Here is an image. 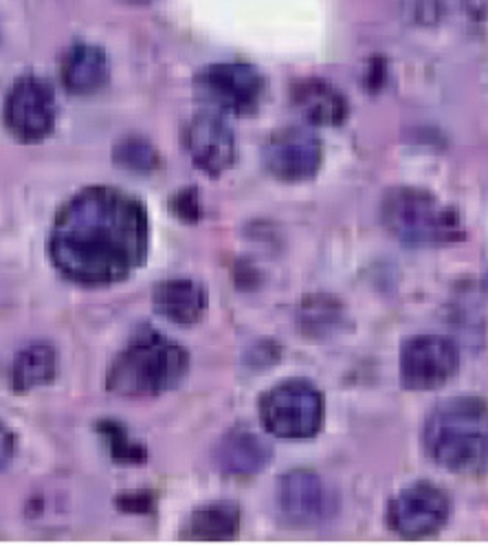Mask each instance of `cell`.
Instances as JSON below:
<instances>
[{
  "label": "cell",
  "mask_w": 488,
  "mask_h": 559,
  "mask_svg": "<svg viewBox=\"0 0 488 559\" xmlns=\"http://www.w3.org/2000/svg\"><path fill=\"white\" fill-rule=\"evenodd\" d=\"M150 221L143 201L112 186L75 192L56 214L47 253L71 285L102 289L123 283L143 266Z\"/></svg>",
  "instance_id": "obj_1"
},
{
  "label": "cell",
  "mask_w": 488,
  "mask_h": 559,
  "mask_svg": "<svg viewBox=\"0 0 488 559\" xmlns=\"http://www.w3.org/2000/svg\"><path fill=\"white\" fill-rule=\"evenodd\" d=\"M422 448L429 461L460 476L488 474V401L451 396L425 418Z\"/></svg>",
  "instance_id": "obj_2"
},
{
  "label": "cell",
  "mask_w": 488,
  "mask_h": 559,
  "mask_svg": "<svg viewBox=\"0 0 488 559\" xmlns=\"http://www.w3.org/2000/svg\"><path fill=\"white\" fill-rule=\"evenodd\" d=\"M188 372L186 346L152 326H141L110 361L106 388L123 399H152L177 390Z\"/></svg>",
  "instance_id": "obj_3"
},
{
  "label": "cell",
  "mask_w": 488,
  "mask_h": 559,
  "mask_svg": "<svg viewBox=\"0 0 488 559\" xmlns=\"http://www.w3.org/2000/svg\"><path fill=\"white\" fill-rule=\"evenodd\" d=\"M379 212L385 231L405 247H447L466 238L460 212L425 188H390Z\"/></svg>",
  "instance_id": "obj_4"
},
{
  "label": "cell",
  "mask_w": 488,
  "mask_h": 559,
  "mask_svg": "<svg viewBox=\"0 0 488 559\" xmlns=\"http://www.w3.org/2000/svg\"><path fill=\"white\" fill-rule=\"evenodd\" d=\"M264 430L288 443L314 439L325 421V399L308 379H284L260 396Z\"/></svg>",
  "instance_id": "obj_5"
},
{
  "label": "cell",
  "mask_w": 488,
  "mask_h": 559,
  "mask_svg": "<svg viewBox=\"0 0 488 559\" xmlns=\"http://www.w3.org/2000/svg\"><path fill=\"white\" fill-rule=\"evenodd\" d=\"M194 95L214 112L251 117L260 110L266 80L249 62H216L194 75Z\"/></svg>",
  "instance_id": "obj_6"
},
{
  "label": "cell",
  "mask_w": 488,
  "mask_h": 559,
  "mask_svg": "<svg viewBox=\"0 0 488 559\" xmlns=\"http://www.w3.org/2000/svg\"><path fill=\"white\" fill-rule=\"evenodd\" d=\"M58 119L56 88L49 80L21 75L5 99V126L21 144H40L53 132Z\"/></svg>",
  "instance_id": "obj_7"
},
{
  "label": "cell",
  "mask_w": 488,
  "mask_h": 559,
  "mask_svg": "<svg viewBox=\"0 0 488 559\" xmlns=\"http://www.w3.org/2000/svg\"><path fill=\"white\" fill-rule=\"evenodd\" d=\"M460 368V350L451 337L438 333L412 335L401 346L398 374L405 390L431 392L449 383Z\"/></svg>",
  "instance_id": "obj_8"
},
{
  "label": "cell",
  "mask_w": 488,
  "mask_h": 559,
  "mask_svg": "<svg viewBox=\"0 0 488 559\" xmlns=\"http://www.w3.org/2000/svg\"><path fill=\"white\" fill-rule=\"evenodd\" d=\"M262 164L275 181L303 183L317 177L323 164V144L308 126H282L269 134Z\"/></svg>",
  "instance_id": "obj_9"
},
{
  "label": "cell",
  "mask_w": 488,
  "mask_h": 559,
  "mask_svg": "<svg viewBox=\"0 0 488 559\" xmlns=\"http://www.w3.org/2000/svg\"><path fill=\"white\" fill-rule=\"evenodd\" d=\"M181 146L197 170L218 179L238 157L236 134L221 112L199 110L181 126Z\"/></svg>",
  "instance_id": "obj_10"
},
{
  "label": "cell",
  "mask_w": 488,
  "mask_h": 559,
  "mask_svg": "<svg viewBox=\"0 0 488 559\" xmlns=\"http://www.w3.org/2000/svg\"><path fill=\"white\" fill-rule=\"evenodd\" d=\"M449 498L447 493L427 483H414L401 489L385 509L388 526L405 539H422L436 535L449 520Z\"/></svg>",
  "instance_id": "obj_11"
},
{
  "label": "cell",
  "mask_w": 488,
  "mask_h": 559,
  "mask_svg": "<svg viewBox=\"0 0 488 559\" xmlns=\"http://www.w3.org/2000/svg\"><path fill=\"white\" fill-rule=\"evenodd\" d=\"M277 507L288 524L310 528L333 518L337 500L319 474L310 469H290L277 480Z\"/></svg>",
  "instance_id": "obj_12"
},
{
  "label": "cell",
  "mask_w": 488,
  "mask_h": 559,
  "mask_svg": "<svg viewBox=\"0 0 488 559\" xmlns=\"http://www.w3.org/2000/svg\"><path fill=\"white\" fill-rule=\"evenodd\" d=\"M290 106L310 126H342L350 115L348 97L321 78H301L290 86Z\"/></svg>",
  "instance_id": "obj_13"
},
{
  "label": "cell",
  "mask_w": 488,
  "mask_h": 559,
  "mask_svg": "<svg viewBox=\"0 0 488 559\" xmlns=\"http://www.w3.org/2000/svg\"><path fill=\"white\" fill-rule=\"evenodd\" d=\"M273 459V450L258 432L234 428L223 437L216 450V465L227 478L249 480L264 472Z\"/></svg>",
  "instance_id": "obj_14"
},
{
  "label": "cell",
  "mask_w": 488,
  "mask_h": 559,
  "mask_svg": "<svg viewBox=\"0 0 488 559\" xmlns=\"http://www.w3.org/2000/svg\"><path fill=\"white\" fill-rule=\"evenodd\" d=\"M152 309L170 324L192 326L207 311V292L192 277L163 280L152 292Z\"/></svg>",
  "instance_id": "obj_15"
},
{
  "label": "cell",
  "mask_w": 488,
  "mask_h": 559,
  "mask_svg": "<svg viewBox=\"0 0 488 559\" xmlns=\"http://www.w3.org/2000/svg\"><path fill=\"white\" fill-rule=\"evenodd\" d=\"M60 80L71 95L86 97L99 93L110 82V60L102 47L75 43L62 53Z\"/></svg>",
  "instance_id": "obj_16"
},
{
  "label": "cell",
  "mask_w": 488,
  "mask_h": 559,
  "mask_svg": "<svg viewBox=\"0 0 488 559\" xmlns=\"http://www.w3.org/2000/svg\"><path fill=\"white\" fill-rule=\"evenodd\" d=\"M242 513L231 500H214L197 507L181 524L179 537L186 542H229L240 533Z\"/></svg>",
  "instance_id": "obj_17"
},
{
  "label": "cell",
  "mask_w": 488,
  "mask_h": 559,
  "mask_svg": "<svg viewBox=\"0 0 488 559\" xmlns=\"http://www.w3.org/2000/svg\"><path fill=\"white\" fill-rule=\"evenodd\" d=\"M297 326L306 340L323 342L346 331L348 313L335 296H306L297 311Z\"/></svg>",
  "instance_id": "obj_18"
},
{
  "label": "cell",
  "mask_w": 488,
  "mask_h": 559,
  "mask_svg": "<svg viewBox=\"0 0 488 559\" xmlns=\"http://www.w3.org/2000/svg\"><path fill=\"white\" fill-rule=\"evenodd\" d=\"M58 374V350L47 342H34L19 350L10 368V385L19 394L49 385Z\"/></svg>",
  "instance_id": "obj_19"
},
{
  "label": "cell",
  "mask_w": 488,
  "mask_h": 559,
  "mask_svg": "<svg viewBox=\"0 0 488 559\" xmlns=\"http://www.w3.org/2000/svg\"><path fill=\"white\" fill-rule=\"evenodd\" d=\"M110 157L115 168L130 175H143V177L158 173L163 166V159L156 146L150 142V139L136 132L119 136L112 146Z\"/></svg>",
  "instance_id": "obj_20"
},
{
  "label": "cell",
  "mask_w": 488,
  "mask_h": 559,
  "mask_svg": "<svg viewBox=\"0 0 488 559\" xmlns=\"http://www.w3.org/2000/svg\"><path fill=\"white\" fill-rule=\"evenodd\" d=\"M95 432L106 443L108 454L119 465H143L147 461V450L139 443L123 424L117 418H99L95 424Z\"/></svg>",
  "instance_id": "obj_21"
},
{
  "label": "cell",
  "mask_w": 488,
  "mask_h": 559,
  "mask_svg": "<svg viewBox=\"0 0 488 559\" xmlns=\"http://www.w3.org/2000/svg\"><path fill=\"white\" fill-rule=\"evenodd\" d=\"M170 212L186 225H197L203 216V205H201V194L199 188L190 186V188H181L177 190L170 201H168Z\"/></svg>",
  "instance_id": "obj_22"
},
{
  "label": "cell",
  "mask_w": 488,
  "mask_h": 559,
  "mask_svg": "<svg viewBox=\"0 0 488 559\" xmlns=\"http://www.w3.org/2000/svg\"><path fill=\"white\" fill-rule=\"evenodd\" d=\"M115 504L123 513H134V515H145L156 509V496L152 491H126L115 498Z\"/></svg>",
  "instance_id": "obj_23"
},
{
  "label": "cell",
  "mask_w": 488,
  "mask_h": 559,
  "mask_svg": "<svg viewBox=\"0 0 488 559\" xmlns=\"http://www.w3.org/2000/svg\"><path fill=\"white\" fill-rule=\"evenodd\" d=\"M16 456V437L3 426V467Z\"/></svg>",
  "instance_id": "obj_24"
},
{
  "label": "cell",
  "mask_w": 488,
  "mask_h": 559,
  "mask_svg": "<svg viewBox=\"0 0 488 559\" xmlns=\"http://www.w3.org/2000/svg\"><path fill=\"white\" fill-rule=\"evenodd\" d=\"M481 289L488 294V271H486L484 277H481Z\"/></svg>",
  "instance_id": "obj_25"
}]
</instances>
